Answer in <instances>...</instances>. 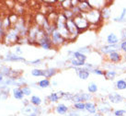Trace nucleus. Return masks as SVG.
Masks as SVG:
<instances>
[{
	"label": "nucleus",
	"instance_id": "nucleus-34",
	"mask_svg": "<svg viewBox=\"0 0 126 116\" xmlns=\"http://www.w3.org/2000/svg\"><path fill=\"white\" fill-rule=\"evenodd\" d=\"M125 114H126V110L119 109V110H115L113 112V115L114 116H124Z\"/></svg>",
	"mask_w": 126,
	"mask_h": 116
},
{
	"label": "nucleus",
	"instance_id": "nucleus-40",
	"mask_svg": "<svg viewBox=\"0 0 126 116\" xmlns=\"http://www.w3.org/2000/svg\"><path fill=\"white\" fill-rule=\"evenodd\" d=\"M92 73L98 75V76H104V71L99 69V68H95L94 70L92 71Z\"/></svg>",
	"mask_w": 126,
	"mask_h": 116
},
{
	"label": "nucleus",
	"instance_id": "nucleus-42",
	"mask_svg": "<svg viewBox=\"0 0 126 116\" xmlns=\"http://www.w3.org/2000/svg\"><path fill=\"white\" fill-rule=\"evenodd\" d=\"M121 39H122V42L126 41V28L123 29L121 31Z\"/></svg>",
	"mask_w": 126,
	"mask_h": 116
},
{
	"label": "nucleus",
	"instance_id": "nucleus-41",
	"mask_svg": "<svg viewBox=\"0 0 126 116\" xmlns=\"http://www.w3.org/2000/svg\"><path fill=\"white\" fill-rule=\"evenodd\" d=\"M120 50H122L123 53H126V41H123L120 43Z\"/></svg>",
	"mask_w": 126,
	"mask_h": 116
},
{
	"label": "nucleus",
	"instance_id": "nucleus-38",
	"mask_svg": "<svg viewBox=\"0 0 126 116\" xmlns=\"http://www.w3.org/2000/svg\"><path fill=\"white\" fill-rule=\"evenodd\" d=\"M73 94H71V93H63V99H65V100H72V99H73Z\"/></svg>",
	"mask_w": 126,
	"mask_h": 116
},
{
	"label": "nucleus",
	"instance_id": "nucleus-29",
	"mask_svg": "<svg viewBox=\"0 0 126 116\" xmlns=\"http://www.w3.org/2000/svg\"><path fill=\"white\" fill-rule=\"evenodd\" d=\"M61 7H63L64 10L66 9H70L72 7V3H71V0H65V1H61Z\"/></svg>",
	"mask_w": 126,
	"mask_h": 116
},
{
	"label": "nucleus",
	"instance_id": "nucleus-16",
	"mask_svg": "<svg viewBox=\"0 0 126 116\" xmlns=\"http://www.w3.org/2000/svg\"><path fill=\"white\" fill-rule=\"evenodd\" d=\"M100 13H101V17L103 20H107L110 18V15H111V12H110V7H101L100 9Z\"/></svg>",
	"mask_w": 126,
	"mask_h": 116
},
{
	"label": "nucleus",
	"instance_id": "nucleus-17",
	"mask_svg": "<svg viewBox=\"0 0 126 116\" xmlns=\"http://www.w3.org/2000/svg\"><path fill=\"white\" fill-rule=\"evenodd\" d=\"M117 76V72L116 70H112V69H109V70L104 71V77L106 79L108 80H113Z\"/></svg>",
	"mask_w": 126,
	"mask_h": 116
},
{
	"label": "nucleus",
	"instance_id": "nucleus-35",
	"mask_svg": "<svg viewBox=\"0 0 126 116\" xmlns=\"http://www.w3.org/2000/svg\"><path fill=\"white\" fill-rule=\"evenodd\" d=\"M85 105L84 102H78V103H75V106H74V108L75 109L78 110V111H84L85 110Z\"/></svg>",
	"mask_w": 126,
	"mask_h": 116
},
{
	"label": "nucleus",
	"instance_id": "nucleus-47",
	"mask_svg": "<svg viewBox=\"0 0 126 116\" xmlns=\"http://www.w3.org/2000/svg\"><path fill=\"white\" fill-rule=\"evenodd\" d=\"M93 116H103V114H102V113H95Z\"/></svg>",
	"mask_w": 126,
	"mask_h": 116
},
{
	"label": "nucleus",
	"instance_id": "nucleus-46",
	"mask_svg": "<svg viewBox=\"0 0 126 116\" xmlns=\"http://www.w3.org/2000/svg\"><path fill=\"white\" fill-rule=\"evenodd\" d=\"M45 4H55L57 3V1H44Z\"/></svg>",
	"mask_w": 126,
	"mask_h": 116
},
{
	"label": "nucleus",
	"instance_id": "nucleus-4",
	"mask_svg": "<svg viewBox=\"0 0 126 116\" xmlns=\"http://www.w3.org/2000/svg\"><path fill=\"white\" fill-rule=\"evenodd\" d=\"M37 42H38L39 45L41 46V47H42L43 49H46V50H50L52 48V46H53V42H52L51 36H50L49 34H47V33H46L42 38L40 39Z\"/></svg>",
	"mask_w": 126,
	"mask_h": 116
},
{
	"label": "nucleus",
	"instance_id": "nucleus-13",
	"mask_svg": "<svg viewBox=\"0 0 126 116\" xmlns=\"http://www.w3.org/2000/svg\"><path fill=\"white\" fill-rule=\"evenodd\" d=\"M85 105H86L85 110H86L88 113H90V114L97 113V105L95 104L94 102H91V101L86 102Z\"/></svg>",
	"mask_w": 126,
	"mask_h": 116
},
{
	"label": "nucleus",
	"instance_id": "nucleus-15",
	"mask_svg": "<svg viewBox=\"0 0 126 116\" xmlns=\"http://www.w3.org/2000/svg\"><path fill=\"white\" fill-rule=\"evenodd\" d=\"M107 42L108 44H110V45H113V44H118L119 43V38L118 36L116 35L115 33H110L108 36H107Z\"/></svg>",
	"mask_w": 126,
	"mask_h": 116
},
{
	"label": "nucleus",
	"instance_id": "nucleus-30",
	"mask_svg": "<svg viewBox=\"0 0 126 116\" xmlns=\"http://www.w3.org/2000/svg\"><path fill=\"white\" fill-rule=\"evenodd\" d=\"M39 86H40V88H48L50 86V81L49 79H47V78H44V79H42L39 82Z\"/></svg>",
	"mask_w": 126,
	"mask_h": 116
},
{
	"label": "nucleus",
	"instance_id": "nucleus-3",
	"mask_svg": "<svg viewBox=\"0 0 126 116\" xmlns=\"http://www.w3.org/2000/svg\"><path fill=\"white\" fill-rule=\"evenodd\" d=\"M65 27H66L67 31L69 32V35H70V38L69 40H73V39H76L79 34V32L77 30V26L75 24V21H74L73 18L71 19H66L65 21Z\"/></svg>",
	"mask_w": 126,
	"mask_h": 116
},
{
	"label": "nucleus",
	"instance_id": "nucleus-53",
	"mask_svg": "<svg viewBox=\"0 0 126 116\" xmlns=\"http://www.w3.org/2000/svg\"><path fill=\"white\" fill-rule=\"evenodd\" d=\"M113 116H114V115H113Z\"/></svg>",
	"mask_w": 126,
	"mask_h": 116
},
{
	"label": "nucleus",
	"instance_id": "nucleus-43",
	"mask_svg": "<svg viewBox=\"0 0 126 116\" xmlns=\"http://www.w3.org/2000/svg\"><path fill=\"white\" fill-rule=\"evenodd\" d=\"M66 116H81L79 113H77V112H75V111H70V113H68Z\"/></svg>",
	"mask_w": 126,
	"mask_h": 116
},
{
	"label": "nucleus",
	"instance_id": "nucleus-8",
	"mask_svg": "<svg viewBox=\"0 0 126 116\" xmlns=\"http://www.w3.org/2000/svg\"><path fill=\"white\" fill-rule=\"evenodd\" d=\"M108 99L110 102H111L113 104H118V103H121V102L123 101V97L119 93H116V92H112V93H110L108 95Z\"/></svg>",
	"mask_w": 126,
	"mask_h": 116
},
{
	"label": "nucleus",
	"instance_id": "nucleus-9",
	"mask_svg": "<svg viewBox=\"0 0 126 116\" xmlns=\"http://www.w3.org/2000/svg\"><path fill=\"white\" fill-rule=\"evenodd\" d=\"M78 7L80 8L81 13H87L88 11L94 9V7L91 5L90 2L88 1H79V5Z\"/></svg>",
	"mask_w": 126,
	"mask_h": 116
},
{
	"label": "nucleus",
	"instance_id": "nucleus-39",
	"mask_svg": "<svg viewBox=\"0 0 126 116\" xmlns=\"http://www.w3.org/2000/svg\"><path fill=\"white\" fill-rule=\"evenodd\" d=\"M78 52L81 53H90V48L89 47H83V48H80V49H78Z\"/></svg>",
	"mask_w": 126,
	"mask_h": 116
},
{
	"label": "nucleus",
	"instance_id": "nucleus-6",
	"mask_svg": "<svg viewBox=\"0 0 126 116\" xmlns=\"http://www.w3.org/2000/svg\"><path fill=\"white\" fill-rule=\"evenodd\" d=\"M51 39H52L53 45H61V44H63V42H65V39L63 38L62 34L58 31H55L51 35Z\"/></svg>",
	"mask_w": 126,
	"mask_h": 116
},
{
	"label": "nucleus",
	"instance_id": "nucleus-32",
	"mask_svg": "<svg viewBox=\"0 0 126 116\" xmlns=\"http://www.w3.org/2000/svg\"><path fill=\"white\" fill-rule=\"evenodd\" d=\"M72 101H74L75 103L83 102V100H82V96H81V93H77V94H75V95L73 96Z\"/></svg>",
	"mask_w": 126,
	"mask_h": 116
},
{
	"label": "nucleus",
	"instance_id": "nucleus-12",
	"mask_svg": "<svg viewBox=\"0 0 126 116\" xmlns=\"http://www.w3.org/2000/svg\"><path fill=\"white\" fill-rule=\"evenodd\" d=\"M108 59L111 63L117 64V63H120L121 60L123 59V55L119 52H113V53H110L108 55Z\"/></svg>",
	"mask_w": 126,
	"mask_h": 116
},
{
	"label": "nucleus",
	"instance_id": "nucleus-50",
	"mask_svg": "<svg viewBox=\"0 0 126 116\" xmlns=\"http://www.w3.org/2000/svg\"><path fill=\"white\" fill-rule=\"evenodd\" d=\"M53 86H57V82L56 81H53Z\"/></svg>",
	"mask_w": 126,
	"mask_h": 116
},
{
	"label": "nucleus",
	"instance_id": "nucleus-23",
	"mask_svg": "<svg viewBox=\"0 0 126 116\" xmlns=\"http://www.w3.org/2000/svg\"><path fill=\"white\" fill-rule=\"evenodd\" d=\"M6 61H25V59L23 57H19L16 54L13 53H9L7 54V57L6 58Z\"/></svg>",
	"mask_w": 126,
	"mask_h": 116
},
{
	"label": "nucleus",
	"instance_id": "nucleus-19",
	"mask_svg": "<svg viewBox=\"0 0 126 116\" xmlns=\"http://www.w3.org/2000/svg\"><path fill=\"white\" fill-rule=\"evenodd\" d=\"M113 20L116 22H125L126 21V7H124L122 11V13L119 17H116L113 18Z\"/></svg>",
	"mask_w": 126,
	"mask_h": 116
},
{
	"label": "nucleus",
	"instance_id": "nucleus-49",
	"mask_svg": "<svg viewBox=\"0 0 126 116\" xmlns=\"http://www.w3.org/2000/svg\"><path fill=\"white\" fill-rule=\"evenodd\" d=\"M17 52H18V53H21V50H20V48H19V47H18V48H17Z\"/></svg>",
	"mask_w": 126,
	"mask_h": 116
},
{
	"label": "nucleus",
	"instance_id": "nucleus-1",
	"mask_svg": "<svg viewBox=\"0 0 126 116\" xmlns=\"http://www.w3.org/2000/svg\"><path fill=\"white\" fill-rule=\"evenodd\" d=\"M84 16L86 17L87 20L88 21V23L90 24V26H97L98 28L99 25L102 23V17H101V13H100V10L99 9H92V10L88 11L87 13H83Z\"/></svg>",
	"mask_w": 126,
	"mask_h": 116
},
{
	"label": "nucleus",
	"instance_id": "nucleus-37",
	"mask_svg": "<svg viewBox=\"0 0 126 116\" xmlns=\"http://www.w3.org/2000/svg\"><path fill=\"white\" fill-rule=\"evenodd\" d=\"M21 89H22V92H23L24 95L30 96L32 94V89H31V88H29V87H23Z\"/></svg>",
	"mask_w": 126,
	"mask_h": 116
},
{
	"label": "nucleus",
	"instance_id": "nucleus-28",
	"mask_svg": "<svg viewBox=\"0 0 126 116\" xmlns=\"http://www.w3.org/2000/svg\"><path fill=\"white\" fill-rule=\"evenodd\" d=\"M31 102H32L33 105L35 106H39L41 105L42 103V99L38 97V96H32V99H31Z\"/></svg>",
	"mask_w": 126,
	"mask_h": 116
},
{
	"label": "nucleus",
	"instance_id": "nucleus-20",
	"mask_svg": "<svg viewBox=\"0 0 126 116\" xmlns=\"http://www.w3.org/2000/svg\"><path fill=\"white\" fill-rule=\"evenodd\" d=\"M116 88L119 90H124L126 89V80L124 79H119L116 81Z\"/></svg>",
	"mask_w": 126,
	"mask_h": 116
},
{
	"label": "nucleus",
	"instance_id": "nucleus-22",
	"mask_svg": "<svg viewBox=\"0 0 126 116\" xmlns=\"http://www.w3.org/2000/svg\"><path fill=\"white\" fill-rule=\"evenodd\" d=\"M73 57L74 58H76V59H77V60H79V61H82V62H86V60H87V56H86V54L79 53L78 51L74 52Z\"/></svg>",
	"mask_w": 126,
	"mask_h": 116
},
{
	"label": "nucleus",
	"instance_id": "nucleus-14",
	"mask_svg": "<svg viewBox=\"0 0 126 116\" xmlns=\"http://www.w3.org/2000/svg\"><path fill=\"white\" fill-rule=\"evenodd\" d=\"M41 28L39 27L38 25L36 26H33L30 29V32H29V36H30V40L32 39V41H36V37H37V34L39 33Z\"/></svg>",
	"mask_w": 126,
	"mask_h": 116
},
{
	"label": "nucleus",
	"instance_id": "nucleus-27",
	"mask_svg": "<svg viewBox=\"0 0 126 116\" xmlns=\"http://www.w3.org/2000/svg\"><path fill=\"white\" fill-rule=\"evenodd\" d=\"M98 85L96 84V83H90V84L88 85V90L89 93H96V92L98 91Z\"/></svg>",
	"mask_w": 126,
	"mask_h": 116
},
{
	"label": "nucleus",
	"instance_id": "nucleus-31",
	"mask_svg": "<svg viewBox=\"0 0 126 116\" xmlns=\"http://www.w3.org/2000/svg\"><path fill=\"white\" fill-rule=\"evenodd\" d=\"M32 75L34 77H43V70L35 68L32 71Z\"/></svg>",
	"mask_w": 126,
	"mask_h": 116
},
{
	"label": "nucleus",
	"instance_id": "nucleus-33",
	"mask_svg": "<svg viewBox=\"0 0 126 116\" xmlns=\"http://www.w3.org/2000/svg\"><path fill=\"white\" fill-rule=\"evenodd\" d=\"M81 96H82V100H83V102L84 101L88 102L91 99V98H92L90 93H81Z\"/></svg>",
	"mask_w": 126,
	"mask_h": 116
},
{
	"label": "nucleus",
	"instance_id": "nucleus-25",
	"mask_svg": "<svg viewBox=\"0 0 126 116\" xmlns=\"http://www.w3.org/2000/svg\"><path fill=\"white\" fill-rule=\"evenodd\" d=\"M85 62H82V61H79V60L76 59V58H73L71 59V65L75 67H83L85 66Z\"/></svg>",
	"mask_w": 126,
	"mask_h": 116
},
{
	"label": "nucleus",
	"instance_id": "nucleus-18",
	"mask_svg": "<svg viewBox=\"0 0 126 116\" xmlns=\"http://www.w3.org/2000/svg\"><path fill=\"white\" fill-rule=\"evenodd\" d=\"M55 74H56L55 68H47V69H45V70H43V77H45V78L52 77Z\"/></svg>",
	"mask_w": 126,
	"mask_h": 116
},
{
	"label": "nucleus",
	"instance_id": "nucleus-36",
	"mask_svg": "<svg viewBox=\"0 0 126 116\" xmlns=\"http://www.w3.org/2000/svg\"><path fill=\"white\" fill-rule=\"evenodd\" d=\"M48 99H49L51 102H56L59 98H58V96H57V93H52L51 95L48 96Z\"/></svg>",
	"mask_w": 126,
	"mask_h": 116
},
{
	"label": "nucleus",
	"instance_id": "nucleus-5",
	"mask_svg": "<svg viewBox=\"0 0 126 116\" xmlns=\"http://www.w3.org/2000/svg\"><path fill=\"white\" fill-rule=\"evenodd\" d=\"M97 111H98L99 113L107 114L111 111V107L109 104V102L102 100V101H99L97 104Z\"/></svg>",
	"mask_w": 126,
	"mask_h": 116
},
{
	"label": "nucleus",
	"instance_id": "nucleus-52",
	"mask_svg": "<svg viewBox=\"0 0 126 116\" xmlns=\"http://www.w3.org/2000/svg\"><path fill=\"white\" fill-rule=\"evenodd\" d=\"M125 107H126V104H125Z\"/></svg>",
	"mask_w": 126,
	"mask_h": 116
},
{
	"label": "nucleus",
	"instance_id": "nucleus-45",
	"mask_svg": "<svg viewBox=\"0 0 126 116\" xmlns=\"http://www.w3.org/2000/svg\"><path fill=\"white\" fill-rule=\"evenodd\" d=\"M63 93L64 92L63 91H59V92H57V96H58V98H63Z\"/></svg>",
	"mask_w": 126,
	"mask_h": 116
},
{
	"label": "nucleus",
	"instance_id": "nucleus-2",
	"mask_svg": "<svg viewBox=\"0 0 126 116\" xmlns=\"http://www.w3.org/2000/svg\"><path fill=\"white\" fill-rule=\"evenodd\" d=\"M74 21H75V24L77 26V30L79 33L85 32L86 30H88L89 27H90V24L88 23V21L87 20L86 17L84 16L83 13H81L79 15H77L74 17Z\"/></svg>",
	"mask_w": 126,
	"mask_h": 116
},
{
	"label": "nucleus",
	"instance_id": "nucleus-11",
	"mask_svg": "<svg viewBox=\"0 0 126 116\" xmlns=\"http://www.w3.org/2000/svg\"><path fill=\"white\" fill-rule=\"evenodd\" d=\"M23 113L27 116H37L39 113L38 108H36L35 106H31L28 105L25 107V109L23 110Z\"/></svg>",
	"mask_w": 126,
	"mask_h": 116
},
{
	"label": "nucleus",
	"instance_id": "nucleus-48",
	"mask_svg": "<svg viewBox=\"0 0 126 116\" xmlns=\"http://www.w3.org/2000/svg\"><path fill=\"white\" fill-rule=\"evenodd\" d=\"M3 80V75L2 74H0V82Z\"/></svg>",
	"mask_w": 126,
	"mask_h": 116
},
{
	"label": "nucleus",
	"instance_id": "nucleus-44",
	"mask_svg": "<svg viewBox=\"0 0 126 116\" xmlns=\"http://www.w3.org/2000/svg\"><path fill=\"white\" fill-rule=\"evenodd\" d=\"M41 62H42V60H41V59H37V60H35V61H32V62H31V63H32V65H40V64H41Z\"/></svg>",
	"mask_w": 126,
	"mask_h": 116
},
{
	"label": "nucleus",
	"instance_id": "nucleus-51",
	"mask_svg": "<svg viewBox=\"0 0 126 116\" xmlns=\"http://www.w3.org/2000/svg\"><path fill=\"white\" fill-rule=\"evenodd\" d=\"M123 59H124V60L126 61V53L124 54V55H123Z\"/></svg>",
	"mask_w": 126,
	"mask_h": 116
},
{
	"label": "nucleus",
	"instance_id": "nucleus-26",
	"mask_svg": "<svg viewBox=\"0 0 126 116\" xmlns=\"http://www.w3.org/2000/svg\"><path fill=\"white\" fill-rule=\"evenodd\" d=\"M9 42H17L18 41V32L14 31V32L8 33V35L7 36Z\"/></svg>",
	"mask_w": 126,
	"mask_h": 116
},
{
	"label": "nucleus",
	"instance_id": "nucleus-10",
	"mask_svg": "<svg viewBox=\"0 0 126 116\" xmlns=\"http://www.w3.org/2000/svg\"><path fill=\"white\" fill-rule=\"evenodd\" d=\"M76 68V71H77V74L78 75L79 78L83 79V80H86L89 77V75H90V72L88 71L86 68L84 67H75Z\"/></svg>",
	"mask_w": 126,
	"mask_h": 116
},
{
	"label": "nucleus",
	"instance_id": "nucleus-7",
	"mask_svg": "<svg viewBox=\"0 0 126 116\" xmlns=\"http://www.w3.org/2000/svg\"><path fill=\"white\" fill-rule=\"evenodd\" d=\"M120 50V44H113V45H110V44H107V45L102 46L100 48V52H101L103 54H110V53H113V52H118Z\"/></svg>",
	"mask_w": 126,
	"mask_h": 116
},
{
	"label": "nucleus",
	"instance_id": "nucleus-24",
	"mask_svg": "<svg viewBox=\"0 0 126 116\" xmlns=\"http://www.w3.org/2000/svg\"><path fill=\"white\" fill-rule=\"evenodd\" d=\"M13 93H14V97L16 99H22L23 97H24V94H23V92H22V89L19 88H14V89H13Z\"/></svg>",
	"mask_w": 126,
	"mask_h": 116
},
{
	"label": "nucleus",
	"instance_id": "nucleus-21",
	"mask_svg": "<svg viewBox=\"0 0 126 116\" xmlns=\"http://www.w3.org/2000/svg\"><path fill=\"white\" fill-rule=\"evenodd\" d=\"M68 112V107L64 104H59L56 107V113L59 114H65Z\"/></svg>",
	"mask_w": 126,
	"mask_h": 116
}]
</instances>
